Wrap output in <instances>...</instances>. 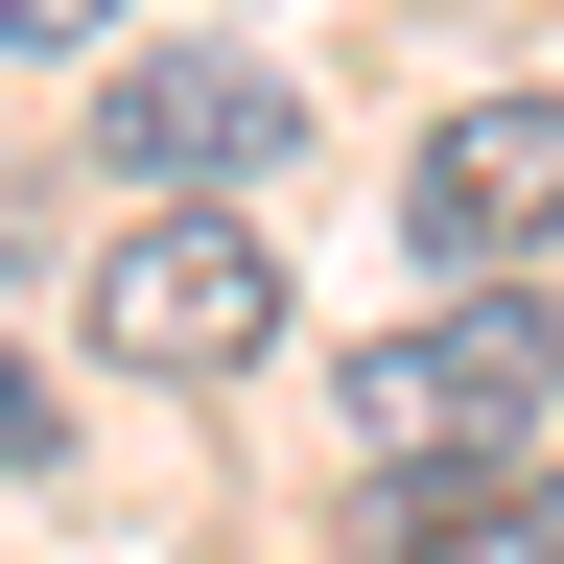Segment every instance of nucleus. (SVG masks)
I'll return each instance as SVG.
<instances>
[{
    "instance_id": "nucleus-6",
    "label": "nucleus",
    "mask_w": 564,
    "mask_h": 564,
    "mask_svg": "<svg viewBox=\"0 0 564 564\" xmlns=\"http://www.w3.org/2000/svg\"><path fill=\"white\" fill-rule=\"evenodd\" d=\"M0 47H118V0H0Z\"/></svg>"
},
{
    "instance_id": "nucleus-3",
    "label": "nucleus",
    "mask_w": 564,
    "mask_h": 564,
    "mask_svg": "<svg viewBox=\"0 0 564 564\" xmlns=\"http://www.w3.org/2000/svg\"><path fill=\"white\" fill-rule=\"evenodd\" d=\"M259 329H282V259L236 236V212H141V236L95 259V352H141V377H236Z\"/></svg>"
},
{
    "instance_id": "nucleus-7",
    "label": "nucleus",
    "mask_w": 564,
    "mask_h": 564,
    "mask_svg": "<svg viewBox=\"0 0 564 564\" xmlns=\"http://www.w3.org/2000/svg\"><path fill=\"white\" fill-rule=\"evenodd\" d=\"M518 564H564V494H541V518H518Z\"/></svg>"
},
{
    "instance_id": "nucleus-4",
    "label": "nucleus",
    "mask_w": 564,
    "mask_h": 564,
    "mask_svg": "<svg viewBox=\"0 0 564 564\" xmlns=\"http://www.w3.org/2000/svg\"><path fill=\"white\" fill-rule=\"evenodd\" d=\"M541 236H564V118H541V95H470L447 141H423V259L518 282Z\"/></svg>"
},
{
    "instance_id": "nucleus-5",
    "label": "nucleus",
    "mask_w": 564,
    "mask_h": 564,
    "mask_svg": "<svg viewBox=\"0 0 564 564\" xmlns=\"http://www.w3.org/2000/svg\"><path fill=\"white\" fill-rule=\"evenodd\" d=\"M70 447V423H47V377H24V352H0V470H47Z\"/></svg>"
},
{
    "instance_id": "nucleus-1",
    "label": "nucleus",
    "mask_w": 564,
    "mask_h": 564,
    "mask_svg": "<svg viewBox=\"0 0 564 564\" xmlns=\"http://www.w3.org/2000/svg\"><path fill=\"white\" fill-rule=\"evenodd\" d=\"M541 400H564L541 306H447V329H377V352H352V447H377V470H494V447H541Z\"/></svg>"
},
{
    "instance_id": "nucleus-2",
    "label": "nucleus",
    "mask_w": 564,
    "mask_h": 564,
    "mask_svg": "<svg viewBox=\"0 0 564 564\" xmlns=\"http://www.w3.org/2000/svg\"><path fill=\"white\" fill-rule=\"evenodd\" d=\"M95 141H118V188L236 212V188H282V165H306V95H282L259 47H141L118 95H95Z\"/></svg>"
}]
</instances>
